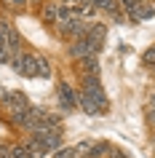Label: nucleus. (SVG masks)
<instances>
[{"instance_id": "nucleus-22", "label": "nucleus", "mask_w": 155, "mask_h": 158, "mask_svg": "<svg viewBox=\"0 0 155 158\" xmlns=\"http://www.w3.org/2000/svg\"><path fill=\"white\" fill-rule=\"evenodd\" d=\"M6 3H11V6H24L27 0H6Z\"/></svg>"}, {"instance_id": "nucleus-7", "label": "nucleus", "mask_w": 155, "mask_h": 158, "mask_svg": "<svg viewBox=\"0 0 155 158\" xmlns=\"http://www.w3.org/2000/svg\"><path fill=\"white\" fill-rule=\"evenodd\" d=\"M126 16H128L131 24L147 22V19H153V16H155V6H153V3H137V6H134L128 14H126Z\"/></svg>"}, {"instance_id": "nucleus-3", "label": "nucleus", "mask_w": 155, "mask_h": 158, "mask_svg": "<svg viewBox=\"0 0 155 158\" xmlns=\"http://www.w3.org/2000/svg\"><path fill=\"white\" fill-rule=\"evenodd\" d=\"M56 105L62 113H75L78 110V91L70 83H64V81L56 86Z\"/></svg>"}, {"instance_id": "nucleus-2", "label": "nucleus", "mask_w": 155, "mask_h": 158, "mask_svg": "<svg viewBox=\"0 0 155 158\" xmlns=\"http://www.w3.org/2000/svg\"><path fill=\"white\" fill-rule=\"evenodd\" d=\"M8 67H14V73L22 75V78H38V70H35V54L19 51V54H14V59H11Z\"/></svg>"}, {"instance_id": "nucleus-9", "label": "nucleus", "mask_w": 155, "mask_h": 158, "mask_svg": "<svg viewBox=\"0 0 155 158\" xmlns=\"http://www.w3.org/2000/svg\"><path fill=\"white\" fill-rule=\"evenodd\" d=\"M78 73H80V78H96L99 75V59L96 56H86L78 62Z\"/></svg>"}, {"instance_id": "nucleus-21", "label": "nucleus", "mask_w": 155, "mask_h": 158, "mask_svg": "<svg viewBox=\"0 0 155 158\" xmlns=\"http://www.w3.org/2000/svg\"><path fill=\"white\" fill-rule=\"evenodd\" d=\"M147 110H155V91L150 94V99H147Z\"/></svg>"}, {"instance_id": "nucleus-13", "label": "nucleus", "mask_w": 155, "mask_h": 158, "mask_svg": "<svg viewBox=\"0 0 155 158\" xmlns=\"http://www.w3.org/2000/svg\"><path fill=\"white\" fill-rule=\"evenodd\" d=\"M107 153H110V142H91V153L88 158H107Z\"/></svg>"}, {"instance_id": "nucleus-6", "label": "nucleus", "mask_w": 155, "mask_h": 158, "mask_svg": "<svg viewBox=\"0 0 155 158\" xmlns=\"http://www.w3.org/2000/svg\"><path fill=\"white\" fill-rule=\"evenodd\" d=\"M67 54H70V59H75V62H80V59H86V56H96V51H94V46L88 43V38L70 40L67 43Z\"/></svg>"}, {"instance_id": "nucleus-15", "label": "nucleus", "mask_w": 155, "mask_h": 158, "mask_svg": "<svg viewBox=\"0 0 155 158\" xmlns=\"http://www.w3.org/2000/svg\"><path fill=\"white\" fill-rule=\"evenodd\" d=\"M51 158H78V153H75V145H62V148L56 150V153H51Z\"/></svg>"}, {"instance_id": "nucleus-8", "label": "nucleus", "mask_w": 155, "mask_h": 158, "mask_svg": "<svg viewBox=\"0 0 155 158\" xmlns=\"http://www.w3.org/2000/svg\"><path fill=\"white\" fill-rule=\"evenodd\" d=\"M88 43L94 46V51H102V46H104V38H107V27L104 24H99V22H91V30H88Z\"/></svg>"}, {"instance_id": "nucleus-17", "label": "nucleus", "mask_w": 155, "mask_h": 158, "mask_svg": "<svg viewBox=\"0 0 155 158\" xmlns=\"http://www.w3.org/2000/svg\"><path fill=\"white\" fill-rule=\"evenodd\" d=\"M142 62H145V64L150 67V70L155 67V46H150V48H147L145 54H142Z\"/></svg>"}, {"instance_id": "nucleus-4", "label": "nucleus", "mask_w": 155, "mask_h": 158, "mask_svg": "<svg viewBox=\"0 0 155 158\" xmlns=\"http://www.w3.org/2000/svg\"><path fill=\"white\" fill-rule=\"evenodd\" d=\"M24 107H30V102H27V97L22 91H6L0 97V110H6V115H14V113H19Z\"/></svg>"}, {"instance_id": "nucleus-14", "label": "nucleus", "mask_w": 155, "mask_h": 158, "mask_svg": "<svg viewBox=\"0 0 155 158\" xmlns=\"http://www.w3.org/2000/svg\"><path fill=\"white\" fill-rule=\"evenodd\" d=\"M11 156L14 158H35V153L27 148L24 142H19V145H11Z\"/></svg>"}, {"instance_id": "nucleus-10", "label": "nucleus", "mask_w": 155, "mask_h": 158, "mask_svg": "<svg viewBox=\"0 0 155 158\" xmlns=\"http://www.w3.org/2000/svg\"><path fill=\"white\" fill-rule=\"evenodd\" d=\"M35 70H38V78H43V81H48L51 75H54L51 62H48L46 56H40V54H35Z\"/></svg>"}, {"instance_id": "nucleus-11", "label": "nucleus", "mask_w": 155, "mask_h": 158, "mask_svg": "<svg viewBox=\"0 0 155 158\" xmlns=\"http://www.w3.org/2000/svg\"><path fill=\"white\" fill-rule=\"evenodd\" d=\"M59 14H62L59 3H46V6H43V22H46V24H56Z\"/></svg>"}, {"instance_id": "nucleus-24", "label": "nucleus", "mask_w": 155, "mask_h": 158, "mask_svg": "<svg viewBox=\"0 0 155 158\" xmlns=\"http://www.w3.org/2000/svg\"><path fill=\"white\" fill-rule=\"evenodd\" d=\"M153 73H155V67H153Z\"/></svg>"}, {"instance_id": "nucleus-12", "label": "nucleus", "mask_w": 155, "mask_h": 158, "mask_svg": "<svg viewBox=\"0 0 155 158\" xmlns=\"http://www.w3.org/2000/svg\"><path fill=\"white\" fill-rule=\"evenodd\" d=\"M24 145H27V148H30V150H32V153H35V158H43V156H48V153H46V148H43V145H40V139H38L35 134H27Z\"/></svg>"}, {"instance_id": "nucleus-16", "label": "nucleus", "mask_w": 155, "mask_h": 158, "mask_svg": "<svg viewBox=\"0 0 155 158\" xmlns=\"http://www.w3.org/2000/svg\"><path fill=\"white\" fill-rule=\"evenodd\" d=\"M11 59H14V51L6 43H0V64H11Z\"/></svg>"}, {"instance_id": "nucleus-18", "label": "nucleus", "mask_w": 155, "mask_h": 158, "mask_svg": "<svg viewBox=\"0 0 155 158\" xmlns=\"http://www.w3.org/2000/svg\"><path fill=\"white\" fill-rule=\"evenodd\" d=\"M137 3H139V0H118V6H120V11H123V14H128V11L134 8Z\"/></svg>"}, {"instance_id": "nucleus-5", "label": "nucleus", "mask_w": 155, "mask_h": 158, "mask_svg": "<svg viewBox=\"0 0 155 158\" xmlns=\"http://www.w3.org/2000/svg\"><path fill=\"white\" fill-rule=\"evenodd\" d=\"M35 137L40 139L46 153H56L62 148V129H51V126H40V131H35Z\"/></svg>"}, {"instance_id": "nucleus-19", "label": "nucleus", "mask_w": 155, "mask_h": 158, "mask_svg": "<svg viewBox=\"0 0 155 158\" xmlns=\"http://www.w3.org/2000/svg\"><path fill=\"white\" fill-rule=\"evenodd\" d=\"M107 158H128V156H126L120 148H112V145H110V153H107Z\"/></svg>"}, {"instance_id": "nucleus-23", "label": "nucleus", "mask_w": 155, "mask_h": 158, "mask_svg": "<svg viewBox=\"0 0 155 158\" xmlns=\"http://www.w3.org/2000/svg\"><path fill=\"white\" fill-rule=\"evenodd\" d=\"M153 148H155V139H153Z\"/></svg>"}, {"instance_id": "nucleus-1", "label": "nucleus", "mask_w": 155, "mask_h": 158, "mask_svg": "<svg viewBox=\"0 0 155 158\" xmlns=\"http://www.w3.org/2000/svg\"><path fill=\"white\" fill-rule=\"evenodd\" d=\"M80 91L88 97V99L96 102V107L102 110V113H107V94H104V86H102V81L96 78H80Z\"/></svg>"}, {"instance_id": "nucleus-20", "label": "nucleus", "mask_w": 155, "mask_h": 158, "mask_svg": "<svg viewBox=\"0 0 155 158\" xmlns=\"http://www.w3.org/2000/svg\"><path fill=\"white\" fill-rule=\"evenodd\" d=\"M112 22H115V24H126V22H128V16H126L123 11H118V14H112Z\"/></svg>"}]
</instances>
